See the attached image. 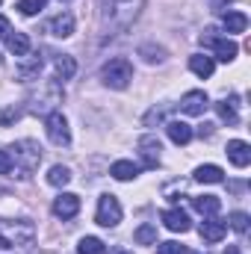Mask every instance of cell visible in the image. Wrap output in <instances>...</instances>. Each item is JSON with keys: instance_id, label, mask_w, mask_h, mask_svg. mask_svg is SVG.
<instances>
[{"instance_id": "1", "label": "cell", "mask_w": 251, "mask_h": 254, "mask_svg": "<svg viewBox=\"0 0 251 254\" xmlns=\"http://www.w3.org/2000/svg\"><path fill=\"white\" fill-rule=\"evenodd\" d=\"M36 225L27 219H0V254H30Z\"/></svg>"}, {"instance_id": "2", "label": "cell", "mask_w": 251, "mask_h": 254, "mask_svg": "<svg viewBox=\"0 0 251 254\" xmlns=\"http://www.w3.org/2000/svg\"><path fill=\"white\" fill-rule=\"evenodd\" d=\"M101 6H104V27L113 33H125L139 18L145 0H101Z\"/></svg>"}, {"instance_id": "3", "label": "cell", "mask_w": 251, "mask_h": 254, "mask_svg": "<svg viewBox=\"0 0 251 254\" xmlns=\"http://www.w3.org/2000/svg\"><path fill=\"white\" fill-rule=\"evenodd\" d=\"M65 98V89H63V80H42L39 89H33L27 95V113L33 116H48L54 113Z\"/></svg>"}, {"instance_id": "4", "label": "cell", "mask_w": 251, "mask_h": 254, "mask_svg": "<svg viewBox=\"0 0 251 254\" xmlns=\"http://www.w3.org/2000/svg\"><path fill=\"white\" fill-rule=\"evenodd\" d=\"M9 160H12V172L18 178H30L42 163V145L33 139H21L9 148Z\"/></svg>"}, {"instance_id": "5", "label": "cell", "mask_w": 251, "mask_h": 254, "mask_svg": "<svg viewBox=\"0 0 251 254\" xmlns=\"http://www.w3.org/2000/svg\"><path fill=\"white\" fill-rule=\"evenodd\" d=\"M101 80H104L107 89H116V92L127 89L130 80H133V65H130V60L116 57V60L104 63V68H101Z\"/></svg>"}, {"instance_id": "6", "label": "cell", "mask_w": 251, "mask_h": 254, "mask_svg": "<svg viewBox=\"0 0 251 254\" xmlns=\"http://www.w3.org/2000/svg\"><path fill=\"white\" fill-rule=\"evenodd\" d=\"M122 204H119V198L116 195H101L98 198V210H95V222L101 225V228H116L119 222H122Z\"/></svg>"}, {"instance_id": "7", "label": "cell", "mask_w": 251, "mask_h": 254, "mask_svg": "<svg viewBox=\"0 0 251 254\" xmlns=\"http://www.w3.org/2000/svg\"><path fill=\"white\" fill-rule=\"evenodd\" d=\"M45 130H48V139L60 148H68L71 145V127H68V119H65L60 110L48 113L45 116Z\"/></svg>"}, {"instance_id": "8", "label": "cell", "mask_w": 251, "mask_h": 254, "mask_svg": "<svg viewBox=\"0 0 251 254\" xmlns=\"http://www.w3.org/2000/svg\"><path fill=\"white\" fill-rule=\"evenodd\" d=\"M201 42L204 45H213L219 63H234L237 54H240V45L234 39H228V36H201Z\"/></svg>"}, {"instance_id": "9", "label": "cell", "mask_w": 251, "mask_h": 254, "mask_svg": "<svg viewBox=\"0 0 251 254\" xmlns=\"http://www.w3.org/2000/svg\"><path fill=\"white\" fill-rule=\"evenodd\" d=\"M160 151L163 148H160V139L157 136L148 133V136L139 139V154H142V166L145 169H157L160 166Z\"/></svg>"}, {"instance_id": "10", "label": "cell", "mask_w": 251, "mask_h": 254, "mask_svg": "<svg viewBox=\"0 0 251 254\" xmlns=\"http://www.w3.org/2000/svg\"><path fill=\"white\" fill-rule=\"evenodd\" d=\"M207 107H210V98L201 89H192L181 98V113H187V116H204Z\"/></svg>"}, {"instance_id": "11", "label": "cell", "mask_w": 251, "mask_h": 254, "mask_svg": "<svg viewBox=\"0 0 251 254\" xmlns=\"http://www.w3.org/2000/svg\"><path fill=\"white\" fill-rule=\"evenodd\" d=\"M77 213H80V195H74V192H60L57 201H54V216H60V219H74Z\"/></svg>"}, {"instance_id": "12", "label": "cell", "mask_w": 251, "mask_h": 254, "mask_svg": "<svg viewBox=\"0 0 251 254\" xmlns=\"http://www.w3.org/2000/svg\"><path fill=\"white\" fill-rule=\"evenodd\" d=\"M198 231H201V237H204L207 243H219V240H225V234H228V222H222V219H216V216H207Z\"/></svg>"}, {"instance_id": "13", "label": "cell", "mask_w": 251, "mask_h": 254, "mask_svg": "<svg viewBox=\"0 0 251 254\" xmlns=\"http://www.w3.org/2000/svg\"><path fill=\"white\" fill-rule=\"evenodd\" d=\"M228 160H231L237 169H246V166L251 163L249 142H243V139H231V142H228Z\"/></svg>"}, {"instance_id": "14", "label": "cell", "mask_w": 251, "mask_h": 254, "mask_svg": "<svg viewBox=\"0 0 251 254\" xmlns=\"http://www.w3.org/2000/svg\"><path fill=\"white\" fill-rule=\"evenodd\" d=\"M163 225H166L169 231H175V234H184V231L192 228V225H189V216L184 210H178V207H172V210L163 213Z\"/></svg>"}, {"instance_id": "15", "label": "cell", "mask_w": 251, "mask_h": 254, "mask_svg": "<svg viewBox=\"0 0 251 254\" xmlns=\"http://www.w3.org/2000/svg\"><path fill=\"white\" fill-rule=\"evenodd\" d=\"M48 30H51V36H57V39H68V36L74 33V15H71V12H60V15L48 24Z\"/></svg>"}, {"instance_id": "16", "label": "cell", "mask_w": 251, "mask_h": 254, "mask_svg": "<svg viewBox=\"0 0 251 254\" xmlns=\"http://www.w3.org/2000/svg\"><path fill=\"white\" fill-rule=\"evenodd\" d=\"M192 207L207 219V216H216V213L222 210V198H219V195H195V198H192Z\"/></svg>"}, {"instance_id": "17", "label": "cell", "mask_w": 251, "mask_h": 254, "mask_svg": "<svg viewBox=\"0 0 251 254\" xmlns=\"http://www.w3.org/2000/svg\"><path fill=\"white\" fill-rule=\"evenodd\" d=\"M166 133H169V139L175 145H189L192 142V127L187 122H169L166 125Z\"/></svg>"}, {"instance_id": "18", "label": "cell", "mask_w": 251, "mask_h": 254, "mask_svg": "<svg viewBox=\"0 0 251 254\" xmlns=\"http://www.w3.org/2000/svg\"><path fill=\"white\" fill-rule=\"evenodd\" d=\"M189 68H192V74H198L201 80H207V77H213V71H216V63H213V57L195 54V57H189Z\"/></svg>"}, {"instance_id": "19", "label": "cell", "mask_w": 251, "mask_h": 254, "mask_svg": "<svg viewBox=\"0 0 251 254\" xmlns=\"http://www.w3.org/2000/svg\"><path fill=\"white\" fill-rule=\"evenodd\" d=\"M192 175H195V181H198V184H222V181H225V172H222L219 166H213V163L198 166Z\"/></svg>"}, {"instance_id": "20", "label": "cell", "mask_w": 251, "mask_h": 254, "mask_svg": "<svg viewBox=\"0 0 251 254\" xmlns=\"http://www.w3.org/2000/svg\"><path fill=\"white\" fill-rule=\"evenodd\" d=\"M6 48H9V54H15V57H27V54H30V36H27V33H9V36H6Z\"/></svg>"}, {"instance_id": "21", "label": "cell", "mask_w": 251, "mask_h": 254, "mask_svg": "<svg viewBox=\"0 0 251 254\" xmlns=\"http://www.w3.org/2000/svg\"><path fill=\"white\" fill-rule=\"evenodd\" d=\"M54 68H57V80H71V77L77 74V63H74V57H68V54H57Z\"/></svg>"}, {"instance_id": "22", "label": "cell", "mask_w": 251, "mask_h": 254, "mask_svg": "<svg viewBox=\"0 0 251 254\" xmlns=\"http://www.w3.org/2000/svg\"><path fill=\"white\" fill-rule=\"evenodd\" d=\"M110 175H113L116 181H133V178L139 175V166L130 163V160H116L113 169H110Z\"/></svg>"}, {"instance_id": "23", "label": "cell", "mask_w": 251, "mask_h": 254, "mask_svg": "<svg viewBox=\"0 0 251 254\" xmlns=\"http://www.w3.org/2000/svg\"><path fill=\"white\" fill-rule=\"evenodd\" d=\"M216 113H219V119H222V122L237 125V122H240V113H237V98H225V101H219V104H216Z\"/></svg>"}, {"instance_id": "24", "label": "cell", "mask_w": 251, "mask_h": 254, "mask_svg": "<svg viewBox=\"0 0 251 254\" xmlns=\"http://www.w3.org/2000/svg\"><path fill=\"white\" fill-rule=\"evenodd\" d=\"M48 184L57 187V190L68 187V184H71V172H68V166H51V172H48Z\"/></svg>"}, {"instance_id": "25", "label": "cell", "mask_w": 251, "mask_h": 254, "mask_svg": "<svg viewBox=\"0 0 251 254\" xmlns=\"http://www.w3.org/2000/svg\"><path fill=\"white\" fill-rule=\"evenodd\" d=\"M249 27V18L243 12H225V30L228 33H246Z\"/></svg>"}, {"instance_id": "26", "label": "cell", "mask_w": 251, "mask_h": 254, "mask_svg": "<svg viewBox=\"0 0 251 254\" xmlns=\"http://www.w3.org/2000/svg\"><path fill=\"white\" fill-rule=\"evenodd\" d=\"M30 57V54H27ZM39 71H42V57H30L27 63L18 65V77L21 80H33V77H39Z\"/></svg>"}, {"instance_id": "27", "label": "cell", "mask_w": 251, "mask_h": 254, "mask_svg": "<svg viewBox=\"0 0 251 254\" xmlns=\"http://www.w3.org/2000/svg\"><path fill=\"white\" fill-rule=\"evenodd\" d=\"M77 254H107V249L98 237H83L80 246H77Z\"/></svg>"}, {"instance_id": "28", "label": "cell", "mask_w": 251, "mask_h": 254, "mask_svg": "<svg viewBox=\"0 0 251 254\" xmlns=\"http://www.w3.org/2000/svg\"><path fill=\"white\" fill-rule=\"evenodd\" d=\"M136 243H139V246L157 243V228H154V225H139V228H136Z\"/></svg>"}, {"instance_id": "29", "label": "cell", "mask_w": 251, "mask_h": 254, "mask_svg": "<svg viewBox=\"0 0 251 254\" xmlns=\"http://www.w3.org/2000/svg\"><path fill=\"white\" fill-rule=\"evenodd\" d=\"M45 3H48V0H18V6H15V9H18L21 15H27V18H30V15H39V12L45 9Z\"/></svg>"}, {"instance_id": "30", "label": "cell", "mask_w": 251, "mask_h": 254, "mask_svg": "<svg viewBox=\"0 0 251 254\" xmlns=\"http://www.w3.org/2000/svg\"><path fill=\"white\" fill-rule=\"evenodd\" d=\"M169 110H172V104H160V107H154V110H151V113H148V116L142 119V122H145V127H151L154 122L160 125V122L166 119V113H169Z\"/></svg>"}, {"instance_id": "31", "label": "cell", "mask_w": 251, "mask_h": 254, "mask_svg": "<svg viewBox=\"0 0 251 254\" xmlns=\"http://www.w3.org/2000/svg\"><path fill=\"white\" fill-rule=\"evenodd\" d=\"M231 228H234L237 234H246V231H249V213H243V210L231 213Z\"/></svg>"}, {"instance_id": "32", "label": "cell", "mask_w": 251, "mask_h": 254, "mask_svg": "<svg viewBox=\"0 0 251 254\" xmlns=\"http://www.w3.org/2000/svg\"><path fill=\"white\" fill-rule=\"evenodd\" d=\"M21 119V110L18 107H3L0 110V127H9L12 122H18Z\"/></svg>"}, {"instance_id": "33", "label": "cell", "mask_w": 251, "mask_h": 254, "mask_svg": "<svg viewBox=\"0 0 251 254\" xmlns=\"http://www.w3.org/2000/svg\"><path fill=\"white\" fill-rule=\"evenodd\" d=\"M157 254H189V249L181 246V243H160L157 246Z\"/></svg>"}, {"instance_id": "34", "label": "cell", "mask_w": 251, "mask_h": 254, "mask_svg": "<svg viewBox=\"0 0 251 254\" xmlns=\"http://www.w3.org/2000/svg\"><path fill=\"white\" fill-rule=\"evenodd\" d=\"M12 172V160H9V151H0V175H9Z\"/></svg>"}, {"instance_id": "35", "label": "cell", "mask_w": 251, "mask_h": 254, "mask_svg": "<svg viewBox=\"0 0 251 254\" xmlns=\"http://www.w3.org/2000/svg\"><path fill=\"white\" fill-rule=\"evenodd\" d=\"M12 33V27H9V18L6 15H0V39H6Z\"/></svg>"}, {"instance_id": "36", "label": "cell", "mask_w": 251, "mask_h": 254, "mask_svg": "<svg viewBox=\"0 0 251 254\" xmlns=\"http://www.w3.org/2000/svg\"><path fill=\"white\" fill-rule=\"evenodd\" d=\"M225 254H243V252H240V246H228V249H225Z\"/></svg>"}, {"instance_id": "37", "label": "cell", "mask_w": 251, "mask_h": 254, "mask_svg": "<svg viewBox=\"0 0 251 254\" xmlns=\"http://www.w3.org/2000/svg\"><path fill=\"white\" fill-rule=\"evenodd\" d=\"M110 254H133V252H127V249H113Z\"/></svg>"}, {"instance_id": "38", "label": "cell", "mask_w": 251, "mask_h": 254, "mask_svg": "<svg viewBox=\"0 0 251 254\" xmlns=\"http://www.w3.org/2000/svg\"><path fill=\"white\" fill-rule=\"evenodd\" d=\"M0 195H3V187H0Z\"/></svg>"}]
</instances>
